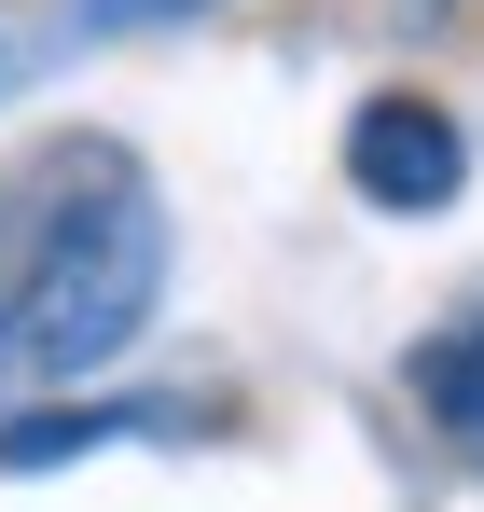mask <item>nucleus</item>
<instances>
[{"label": "nucleus", "mask_w": 484, "mask_h": 512, "mask_svg": "<svg viewBox=\"0 0 484 512\" xmlns=\"http://www.w3.org/2000/svg\"><path fill=\"white\" fill-rule=\"evenodd\" d=\"M139 416H111V402H42V416H0V471H70L97 443H125Z\"/></svg>", "instance_id": "20e7f679"}, {"label": "nucleus", "mask_w": 484, "mask_h": 512, "mask_svg": "<svg viewBox=\"0 0 484 512\" xmlns=\"http://www.w3.org/2000/svg\"><path fill=\"white\" fill-rule=\"evenodd\" d=\"M457 180H471V139H457L443 97H360L346 111V194L360 208L429 222V208H457Z\"/></svg>", "instance_id": "f03ea898"}, {"label": "nucleus", "mask_w": 484, "mask_h": 512, "mask_svg": "<svg viewBox=\"0 0 484 512\" xmlns=\"http://www.w3.org/2000/svg\"><path fill=\"white\" fill-rule=\"evenodd\" d=\"M153 14H208V0H97V28H153Z\"/></svg>", "instance_id": "39448f33"}, {"label": "nucleus", "mask_w": 484, "mask_h": 512, "mask_svg": "<svg viewBox=\"0 0 484 512\" xmlns=\"http://www.w3.org/2000/svg\"><path fill=\"white\" fill-rule=\"evenodd\" d=\"M153 305H166V194L125 153H83L70 208L28 236L14 291H0V402L14 416L70 402L83 374H111L153 333Z\"/></svg>", "instance_id": "f257e3e1"}, {"label": "nucleus", "mask_w": 484, "mask_h": 512, "mask_svg": "<svg viewBox=\"0 0 484 512\" xmlns=\"http://www.w3.org/2000/svg\"><path fill=\"white\" fill-rule=\"evenodd\" d=\"M415 416L484 471V319H443V333L415 346Z\"/></svg>", "instance_id": "7ed1b4c3"}]
</instances>
